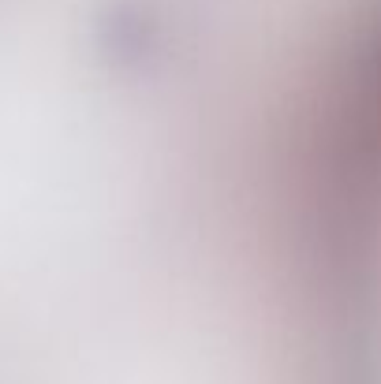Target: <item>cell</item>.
Listing matches in <instances>:
<instances>
[{
	"instance_id": "cell-1",
	"label": "cell",
	"mask_w": 381,
	"mask_h": 384,
	"mask_svg": "<svg viewBox=\"0 0 381 384\" xmlns=\"http://www.w3.org/2000/svg\"><path fill=\"white\" fill-rule=\"evenodd\" d=\"M321 384H381V78L340 120L310 217Z\"/></svg>"
}]
</instances>
